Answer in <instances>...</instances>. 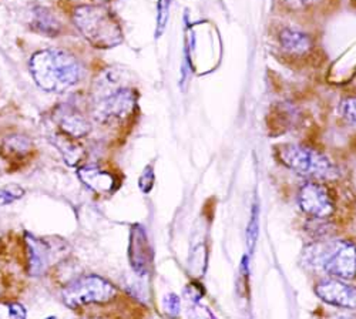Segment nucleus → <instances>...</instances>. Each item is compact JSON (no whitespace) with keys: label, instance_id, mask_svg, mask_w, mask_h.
Here are the masks:
<instances>
[{"label":"nucleus","instance_id":"nucleus-1","mask_svg":"<svg viewBox=\"0 0 356 319\" xmlns=\"http://www.w3.org/2000/svg\"><path fill=\"white\" fill-rule=\"evenodd\" d=\"M31 73L42 90L63 93L79 81L80 66L65 50H40L32 56Z\"/></svg>","mask_w":356,"mask_h":319},{"label":"nucleus","instance_id":"nucleus-2","mask_svg":"<svg viewBox=\"0 0 356 319\" xmlns=\"http://www.w3.org/2000/svg\"><path fill=\"white\" fill-rule=\"evenodd\" d=\"M73 22L83 38L97 49H111L123 42L120 26L103 6H77L73 12Z\"/></svg>","mask_w":356,"mask_h":319},{"label":"nucleus","instance_id":"nucleus-3","mask_svg":"<svg viewBox=\"0 0 356 319\" xmlns=\"http://www.w3.org/2000/svg\"><path fill=\"white\" fill-rule=\"evenodd\" d=\"M304 263L312 268H323L334 277L350 279L356 277V248L346 241L319 243L307 248Z\"/></svg>","mask_w":356,"mask_h":319},{"label":"nucleus","instance_id":"nucleus-4","mask_svg":"<svg viewBox=\"0 0 356 319\" xmlns=\"http://www.w3.org/2000/svg\"><path fill=\"white\" fill-rule=\"evenodd\" d=\"M277 156L286 167L298 174L314 179H334L338 170L325 156L295 144H285L277 149Z\"/></svg>","mask_w":356,"mask_h":319},{"label":"nucleus","instance_id":"nucleus-5","mask_svg":"<svg viewBox=\"0 0 356 319\" xmlns=\"http://www.w3.org/2000/svg\"><path fill=\"white\" fill-rule=\"evenodd\" d=\"M115 295V288L97 275H86L70 282L62 293L63 302L70 308L88 304H104Z\"/></svg>","mask_w":356,"mask_h":319},{"label":"nucleus","instance_id":"nucleus-6","mask_svg":"<svg viewBox=\"0 0 356 319\" xmlns=\"http://www.w3.org/2000/svg\"><path fill=\"white\" fill-rule=\"evenodd\" d=\"M137 106V96L127 87L113 90L97 99L95 106V119L104 124H114L124 122L131 115Z\"/></svg>","mask_w":356,"mask_h":319},{"label":"nucleus","instance_id":"nucleus-7","mask_svg":"<svg viewBox=\"0 0 356 319\" xmlns=\"http://www.w3.org/2000/svg\"><path fill=\"white\" fill-rule=\"evenodd\" d=\"M298 201L302 211L315 218H326L334 213V202L322 186L305 184L300 191Z\"/></svg>","mask_w":356,"mask_h":319},{"label":"nucleus","instance_id":"nucleus-8","mask_svg":"<svg viewBox=\"0 0 356 319\" xmlns=\"http://www.w3.org/2000/svg\"><path fill=\"white\" fill-rule=\"evenodd\" d=\"M316 295L326 304L339 308L356 309V288L341 281H322L315 288Z\"/></svg>","mask_w":356,"mask_h":319},{"label":"nucleus","instance_id":"nucleus-9","mask_svg":"<svg viewBox=\"0 0 356 319\" xmlns=\"http://www.w3.org/2000/svg\"><path fill=\"white\" fill-rule=\"evenodd\" d=\"M129 256L134 271L140 275H144L148 270V265H150V248H148V240L141 225H134L131 228Z\"/></svg>","mask_w":356,"mask_h":319},{"label":"nucleus","instance_id":"nucleus-10","mask_svg":"<svg viewBox=\"0 0 356 319\" xmlns=\"http://www.w3.org/2000/svg\"><path fill=\"white\" fill-rule=\"evenodd\" d=\"M77 176L81 180V183L93 193L103 195L110 194L115 188V179L113 174L100 170L99 167H81L77 171Z\"/></svg>","mask_w":356,"mask_h":319},{"label":"nucleus","instance_id":"nucleus-11","mask_svg":"<svg viewBox=\"0 0 356 319\" xmlns=\"http://www.w3.org/2000/svg\"><path fill=\"white\" fill-rule=\"evenodd\" d=\"M57 124L62 133L80 138L87 136L92 130V124L74 108H60L57 113Z\"/></svg>","mask_w":356,"mask_h":319},{"label":"nucleus","instance_id":"nucleus-12","mask_svg":"<svg viewBox=\"0 0 356 319\" xmlns=\"http://www.w3.org/2000/svg\"><path fill=\"white\" fill-rule=\"evenodd\" d=\"M27 251H29V274L38 277L43 274L49 265L51 256V250L46 243L27 237Z\"/></svg>","mask_w":356,"mask_h":319},{"label":"nucleus","instance_id":"nucleus-13","mask_svg":"<svg viewBox=\"0 0 356 319\" xmlns=\"http://www.w3.org/2000/svg\"><path fill=\"white\" fill-rule=\"evenodd\" d=\"M33 152V142L24 136H10L0 146V154L9 161H22Z\"/></svg>","mask_w":356,"mask_h":319},{"label":"nucleus","instance_id":"nucleus-14","mask_svg":"<svg viewBox=\"0 0 356 319\" xmlns=\"http://www.w3.org/2000/svg\"><path fill=\"white\" fill-rule=\"evenodd\" d=\"M53 144L56 146V149L60 152L62 157L65 158L66 164L74 167L77 165L79 163L83 161L84 158V150L83 147L80 146V144H77L74 141L73 137L67 136V134H56L53 136L51 138Z\"/></svg>","mask_w":356,"mask_h":319},{"label":"nucleus","instance_id":"nucleus-15","mask_svg":"<svg viewBox=\"0 0 356 319\" xmlns=\"http://www.w3.org/2000/svg\"><path fill=\"white\" fill-rule=\"evenodd\" d=\"M280 40L284 50L291 54L301 56L308 53L311 49V40L308 39V36L301 32L291 31V28H285L280 36Z\"/></svg>","mask_w":356,"mask_h":319},{"label":"nucleus","instance_id":"nucleus-16","mask_svg":"<svg viewBox=\"0 0 356 319\" xmlns=\"http://www.w3.org/2000/svg\"><path fill=\"white\" fill-rule=\"evenodd\" d=\"M33 26L38 32L50 38L56 36L60 31L57 19L44 8H36L33 10Z\"/></svg>","mask_w":356,"mask_h":319},{"label":"nucleus","instance_id":"nucleus-17","mask_svg":"<svg viewBox=\"0 0 356 319\" xmlns=\"http://www.w3.org/2000/svg\"><path fill=\"white\" fill-rule=\"evenodd\" d=\"M24 195V190L17 184H9L0 188V206H9Z\"/></svg>","mask_w":356,"mask_h":319},{"label":"nucleus","instance_id":"nucleus-18","mask_svg":"<svg viewBox=\"0 0 356 319\" xmlns=\"http://www.w3.org/2000/svg\"><path fill=\"white\" fill-rule=\"evenodd\" d=\"M341 113L349 123L356 126V97L343 100L341 103Z\"/></svg>","mask_w":356,"mask_h":319},{"label":"nucleus","instance_id":"nucleus-19","mask_svg":"<svg viewBox=\"0 0 356 319\" xmlns=\"http://www.w3.org/2000/svg\"><path fill=\"white\" fill-rule=\"evenodd\" d=\"M153 181H154V177H153V170L152 167H147L145 171L143 172V176L140 177V181H138V186L141 188L143 193H148L152 190L153 187Z\"/></svg>","mask_w":356,"mask_h":319},{"label":"nucleus","instance_id":"nucleus-20","mask_svg":"<svg viewBox=\"0 0 356 319\" xmlns=\"http://www.w3.org/2000/svg\"><path fill=\"white\" fill-rule=\"evenodd\" d=\"M164 309L170 313V315H177L178 309H180V300L175 294H168L164 298Z\"/></svg>","mask_w":356,"mask_h":319},{"label":"nucleus","instance_id":"nucleus-21","mask_svg":"<svg viewBox=\"0 0 356 319\" xmlns=\"http://www.w3.org/2000/svg\"><path fill=\"white\" fill-rule=\"evenodd\" d=\"M9 313H10L12 318H19V319L26 318V309L20 304H10L9 305Z\"/></svg>","mask_w":356,"mask_h":319},{"label":"nucleus","instance_id":"nucleus-22","mask_svg":"<svg viewBox=\"0 0 356 319\" xmlns=\"http://www.w3.org/2000/svg\"><path fill=\"white\" fill-rule=\"evenodd\" d=\"M286 5H289L293 9H300V8H305L309 6L315 2H319V0H285Z\"/></svg>","mask_w":356,"mask_h":319},{"label":"nucleus","instance_id":"nucleus-23","mask_svg":"<svg viewBox=\"0 0 356 319\" xmlns=\"http://www.w3.org/2000/svg\"><path fill=\"white\" fill-rule=\"evenodd\" d=\"M100 2H103V0H100Z\"/></svg>","mask_w":356,"mask_h":319}]
</instances>
